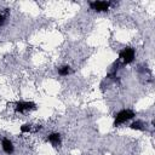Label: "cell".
Wrapping results in <instances>:
<instances>
[{
	"label": "cell",
	"mask_w": 155,
	"mask_h": 155,
	"mask_svg": "<svg viewBox=\"0 0 155 155\" xmlns=\"http://www.w3.org/2000/svg\"><path fill=\"white\" fill-rule=\"evenodd\" d=\"M134 116H136V113L133 110H131V109H122V110H120L116 114L115 120H114V126H119L121 124H125L126 121L133 119Z\"/></svg>",
	"instance_id": "6da1fadb"
},
{
	"label": "cell",
	"mask_w": 155,
	"mask_h": 155,
	"mask_svg": "<svg viewBox=\"0 0 155 155\" xmlns=\"http://www.w3.org/2000/svg\"><path fill=\"white\" fill-rule=\"evenodd\" d=\"M134 56H136V51H134V48H132V47H125V48L120 52V54H119V57H120V59L122 61L124 64H130V63H132L133 59H134Z\"/></svg>",
	"instance_id": "7a4b0ae2"
},
{
	"label": "cell",
	"mask_w": 155,
	"mask_h": 155,
	"mask_svg": "<svg viewBox=\"0 0 155 155\" xmlns=\"http://www.w3.org/2000/svg\"><path fill=\"white\" fill-rule=\"evenodd\" d=\"M90 6L92 10L97 12H105L109 10L110 2L109 1H93V2H90Z\"/></svg>",
	"instance_id": "3957f363"
},
{
	"label": "cell",
	"mask_w": 155,
	"mask_h": 155,
	"mask_svg": "<svg viewBox=\"0 0 155 155\" xmlns=\"http://www.w3.org/2000/svg\"><path fill=\"white\" fill-rule=\"evenodd\" d=\"M31 109H35V103H33V102H18V103H16V111L23 113V111L31 110Z\"/></svg>",
	"instance_id": "277c9868"
},
{
	"label": "cell",
	"mask_w": 155,
	"mask_h": 155,
	"mask_svg": "<svg viewBox=\"0 0 155 155\" xmlns=\"http://www.w3.org/2000/svg\"><path fill=\"white\" fill-rule=\"evenodd\" d=\"M1 147H2V150L6 153V154H12L13 153V150H15V147H13V143L10 140V139H7V138H4L2 140H1Z\"/></svg>",
	"instance_id": "5b68a950"
},
{
	"label": "cell",
	"mask_w": 155,
	"mask_h": 155,
	"mask_svg": "<svg viewBox=\"0 0 155 155\" xmlns=\"http://www.w3.org/2000/svg\"><path fill=\"white\" fill-rule=\"evenodd\" d=\"M47 140L52 144V145H54V147H57L59 143H61V134L59 133H51L48 137H47Z\"/></svg>",
	"instance_id": "8992f818"
},
{
	"label": "cell",
	"mask_w": 155,
	"mask_h": 155,
	"mask_svg": "<svg viewBox=\"0 0 155 155\" xmlns=\"http://www.w3.org/2000/svg\"><path fill=\"white\" fill-rule=\"evenodd\" d=\"M130 127L132 130H137V131H143L144 130V124L142 121H134L130 125Z\"/></svg>",
	"instance_id": "52a82bcc"
},
{
	"label": "cell",
	"mask_w": 155,
	"mask_h": 155,
	"mask_svg": "<svg viewBox=\"0 0 155 155\" xmlns=\"http://www.w3.org/2000/svg\"><path fill=\"white\" fill-rule=\"evenodd\" d=\"M58 73H59V75H62V76H68V75L70 74V67H69V65H63V67H61V68L58 69Z\"/></svg>",
	"instance_id": "ba28073f"
},
{
	"label": "cell",
	"mask_w": 155,
	"mask_h": 155,
	"mask_svg": "<svg viewBox=\"0 0 155 155\" xmlns=\"http://www.w3.org/2000/svg\"><path fill=\"white\" fill-rule=\"evenodd\" d=\"M30 131H31V126H30V125L25 124V125L21 126V132H23V133H27V132H30Z\"/></svg>",
	"instance_id": "9c48e42d"
},
{
	"label": "cell",
	"mask_w": 155,
	"mask_h": 155,
	"mask_svg": "<svg viewBox=\"0 0 155 155\" xmlns=\"http://www.w3.org/2000/svg\"><path fill=\"white\" fill-rule=\"evenodd\" d=\"M5 19H6V16L5 15H0V24H2L5 22Z\"/></svg>",
	"instance_id": "30bf717a"
}]
</instances>
